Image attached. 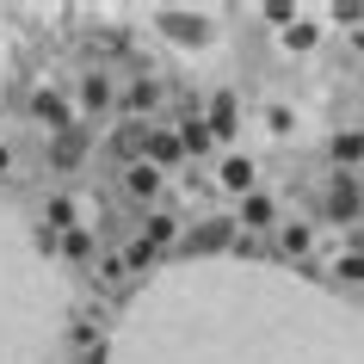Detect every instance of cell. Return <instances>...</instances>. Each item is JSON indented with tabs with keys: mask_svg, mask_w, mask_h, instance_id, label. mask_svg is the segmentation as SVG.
<instances>
[{
	"mask_svg": "<svg viewBox=\"0 0 364 364\" xmlns=\"http://www.w3.org/2000/svg\"><path fill=\"white\" fill-rule=\"evenodd\" d=\"M105 364H364V315L278 266L179 259L124 303Z\"/></svg>",
	"mask_w": 364,
	"mask_h": 364,
	"instance_id": "6da1fadb",
	"label": "cell"
},
{
	"mask_svg": "<svg viewBox=\"0 0 364 364\" xmlns=\"http://www.w3.org/2000/svg\"><path fill=\"white\" fill-rule=\"evenodd\" d=\"M75 290L13 204H0V364H62Z\"/></svg>",
	"mask_w": 364,
	"mask_h": 364,
	"instance_id": "7a4b0ae2",
	"label": "cell"
},
{
	"mask_svg": "<svg viewBox=\"0 0 364 364\" xmlns=\"http://www.w3.org/2000/svg\"><path fill=\"white\" fill-rule=\"evenodd\" d=\"M31 117H38V124H50V130H62V136L75 130V112H68V105H62V99L50 93V87H43L38 99H31Z\"/></svg>",
	"mask_w": 364,
	"mask_h": 364,
	"instance_id": "3957f363",
	"label": "cell"
},
{
	"mask_svg": "<svg viewBox=\"0 0 364 364\" xmlns=\"http://www.w3.org/2000/svg\"><path fill=\"white\" fill-rule=\"evenodd\" d=\"M161 25H173L179 43H210V19L204 13H161Z\"/></svg>",
	"mask_w": 364,
	"mask_h": 364,
	"instance_id": "277c9868",
	"label": "cell"
},
{
	"mask_svg": "<svg viewBox=\"0 0 364 364\" xmlns=\"http://www.w3.org/2000/svg\"><path fill=\"white\" fill-rule=\"evenodd\" d=\"M327 204H333V216H346V223H352V216H364V192H358V179H352V173H340Z\"/></svg>",
	"mask_w": 364,
	"mask_h": 364,
	"instance_id": "5b68a950",
	"label": "cell"
},
{
	"mask_svg": "<svg viewBox=\"0 0 364 364\" xmlns=\"http://www.w3.org/2000/svg\"><path fill=\"white\" fill-rule=\"evenodd\" d=\"M278 43H284V50H315V43H321V19L296 13V19H290L284 31H278Z\"/></svg>",
	"mask_w": 364,
	"mask_h": 364,
	"instance_id": "8992f818",
	"label": "cell"
},
{
	"mask_svg": "<svg viewBox=\"0 0 364 364\" xmlns=\"http://www.w3.org/2000/svg\"><path fill=\"white\" fill-rule=\"evenodd\" d=\"M216 179H223V192H235V198H247V192H253V161H247V154H229V161H223V173H216Z\"/></svg>",
	"mask_w": 364,
	"mask_h": 364,
	"instance_id": "52a82bcc",
	"label": "cell"
},
{
	"mask_svg": "<svg viewBox=\"0 0 364 364\" xmlns=\"http://www.w3.org/2000/svg\"><path fill=\"white\" fill-rule=\"evenodd\" d=\"M161 179H167V173L154 167V161H136V167L124 173V192H130V198H154V192H161Z\"/></svg>",
	"mask_w": 364,
	"mask_h": 364,
	"instance_id": "ba28073f",
	"label": "cell"
},
{
	"mask_svg": "<svg viewBox=\"0 0 364 364\" xmlns=\"http://www.w3.org/2000/svg\"><path fill=\"white\" fill-rule=\"evenodd\" d=\"M179 154H186V149H179V136H173V130H149V161H154V167H167V161H179Z\"/></svg>",
	"mask_w": 364,
	"mask_h": 364,
	"instance_id": "9c48e42d",
	"label": "cell"
},
{
	"mask_svg": "<svg viewBox=\"0 0 364 364\" xmlns=\"http://www.w3.org/2000/svg\"><path fill=\"white\" fill-rule=\"evenodd\" d=\"M278 247H284V253H296V259H303V253L315 247V229H309V223H284V229H278Z\"/></svg>",
	"mask_w": 364,
	"mask_h": 364,
	"instance_id": "30bf717a",
	"label": "cell"
},
{
	"mask_svg": "<svg viewBox=\"0 0 364 364\" xmlns=\"http://www.w3.org/2000/svg\"><path fill=\"white\" fill-rule=\"evenodd\" d=\"M142 241H149L154 253H161V247H173V241H179V223H173V216H149V229H142Z\"/></svg>",
	"mask_w": 364,
	"mask_h": 364,
	"instance_id": "8fae6325",
	"label": "cell"
},
{
	"mask_svg": "<svg viewBox=\"0 0 364 364\" xmlns=\"http://www.w3.org/2000/svg\"><path fill=\"white\" fill-rule=\"evenodd\" d=\"M179 149L204 154V149H210V124H198V117H192V124H179Z\"/></svg>",
	"mask_w": 364,
	"mask_h": 364,
	"instance_id": "7c38bea8",
	"label": "cell"
},
{
	"mask_svg": "<svg viewBox=\"0 0 364 364\" xmlns=\"http://www.w3.org/2000/svg\"><path fill=\"white\" fill-rule=\"evenodd\" d=\"M241 229H272V204L266 198H241Z\"/></svg>",
	"mask_w": 364,
	"mask_h": 364,
	"instance_id": "4fadbf2b",
	"label": "cell"
},
{
	"mask_svg": "<svg viewBox=\"0 0 364 364\" xmlns=\"http://www.w3.org/2000/svg\"><path fill=\"white\" fill-rule=\"evenodd\" d=\"M333 161H364V130H346V136H333Z\"/></svg>",
	"mask_w": 364,
	"mask_h": 364,
	"instance_id": "5bb4252c",
	"label": "cell"
},
{
	"mask_svg": "<svg viewBox=\"0 0 364 364\" xmlns=\"http://www.w3.org/2000/svg\"><path fill=\"white\" fill-rule=\"evenodd\" d=\"M210 136H235V105H229V99H216V105H210Z\"/></svg>",
	"mask_w": 364,
	"mask_h": 364,
	"instance_id": "9a60e30c",
	"label": "cell"
},
{
	"mask_svg": "<svg viewBox=\"0 0 364 364\" xmlns=\"http://www.w3.org/2000/svg\"><path fill=\"white\" fill-rule=\"evenodd\" d=\"M80 105H112V87H105V75H87V87H80Z\"/></svg>",
	"mask_w": 364,
	"mask_h": 364,
	"instance_id": "2e32d148",
	"label": "cell"
},
{
	"mask_svg": "<svg viewBox=\"0 0 364 364\" xmlns=\"http://www.w3.org/2000/svg\"><path fill=\"white\" fill-rule=\"evenodd\" d=\"M346 284H364V253H340V266H333Z\"/></svg>",
	"mask_w": 364,
	"mask_h": 364,
	"instance_id": "e0dca14e",
	"label": "cell"
},
{
	"mask_svg": "<svg viewBox=\"0 0 364 364\" xmlns=\"http://www.w3.org/2000/svg\"><path fill=\"white\" fill-rule=\"evenodd\" d=\"M266 130H272V136H290V130H296V117H290V105H272V112H266Z\"/></svg>",
	"mask_w": 364,
	"mask_h": 364,
	"instance_id": "ac0fdd59",
	"label": "cell"
},
{
	"mask_svg": "<svg viewBox=\"0 0 364 364\" xmlns=\"http://www.w3.org/2000/svg\"><path fill=\"white\" fill-rule=\"evenodd\" d=\"M333 25H364V6H333Z\"/></svg>",
	"mask_w": 364,
	"mask_h": 364,
	"instance_id": "d6986e66",
	"label": "cell"
},
{
	"mask_svg": "<svg viewBox=\"0 0 364 364\" xmlns=\"http://www.w3.org/2000/svg\"><path fill=\"white\" fill-rule=\"evenodd\" d=\"M6 62H13V50H6V25H0V87H6Z\"/></svg>",
	"mask_w": 364,
	"mask_h": 364,
	"instance_id": "ffe728a7",
	"label": "cell"
},
{
	"mask_svg": "<svg viewBox=\"0 0 364 364\" xmlns=\"http://www.w3.org/2000/svg\"><path fill=\"white\" fill-rule=\"evenodd\" d=\"M6 167H13V149H6V142H0V173H6Z\"/></svg>",
	"mask_w": 364,
	"mask_h": 364,
	"instance_id": "44dd1931",
	"label": "cell"
},
{
	"mask_svg": "<svg viewBox=\"0 0 364 364\" xmlns=\"http://www.w3.org/2000/svg\"><path fill=\"white\" fill-rule=\"evenodd\" d=\"M352 50H364V25H358V31H352Z\"/></svg>",
	"mask_w": 364,
	"mask_h": 364,
	"instance_id": "7402d4cb",
	"label": "cell"
}]
</instances>
